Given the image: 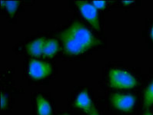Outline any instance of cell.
Masks as SVG:
<instances>
[{"label":"cell","instance_id":"obj_1","mask_svg":"<svg viewBox=\"0 0 153 115\" xmlns=\"http://www.w3.org/2000/svg\"><path fill=\"white\" fill-rule=\"evenodd\" d=\"M64 31L76 43L83 47L85 51L92 49V47L100 43V41L79 22H73L69 27Z\"/></svg>","mask_w":153,"mask_h":115},{"label":"cell","instance_id":"obj_2","mask_svg":"<svg viewBox=\"0 0 153 115\" xmlns=\"http://www.w3.org/2000/svg\"><path fill=\"white\" fill-rule=\"evenodd\" d=\"M109 85L117 89H130L136 86L137 81L128 72L119 69H111L108 72Z\"/></svg>","mask_w":153,"mask_h":115},{"label":"cell","instance_id":"obj_3","mask_svg":"<svg viewBox=\"0 0 153 115\" xmlns=\"http://www.w3.org/2000/svg\"><path fill=\"white\" fill-rule=\"evenodd\" d=\"M76 5L82 16L92 25L96 30H100L99 26V17L98 9L92 3L85 1H76Z\"/></svg>","mask_w":153,"mask_h":115},{"label":"cell","instance_id":"obj_4","mask_svg":"<svg viewBox=\"0 0 153 115\" xmlns=\"http://www.w3.org/2000/svg\"><path fill=\"white\" fill-rule=\"evenodd\" d=\"M52 73V66L49 63L38 60H32L29 64V74L35 80L44 79Z\"/></svg>","mask_w":153,"mask_h":115},{"label":"cell","instance_id":"obj_5","mask_svg":"<svg viewBox=\"0 0 153 115\" xmlns=\"http://www.w3.org/2000/svg\"><path fill=\"white\" fill-rule=\"evenodd\" d=\"M111 103L115 109L125 112L130 111L135 104V97L131 94H114L111 97Z\"/></svg>","mask_w":153,"mask_h":115},{"label":"cell","instance_id":"obj_6","mask_svg":"<svg viewBox=\"0 0 153 115\" xmlns=\"http://www.w3.org/2000/svg\"><path fill=\"white\" fill-rule=\"evenodd\" d=\"M92 104H92L86 90H83L78 94L76 102H75V106L76 108L82 109L87 114L90 111Z\"/></svg>","mask_w":153,"mask_h":115},{"label":"cell","instance_id":"obj_7","mask_svg":"<svg viewBox=\"0 0 153 115\" xmlns=\"http://www.w3.org/2000/svg\"><path fill=\"white\" fill-rule=\"evenodd\" d=\"M45 41L46 40L45 38H39L29 42L26 46L28 54L34 57H40L43 52V46Z\"/></svg>","mask_w":153,"mask_h":115},{"label":"cell","instance_id":"obj_8","mask_svg":"<svg viewBox=\"0 0 153 115\" xmlns=\"http://www.w3.org/2000/svg\"><path fill=\"white\" fill-rule=\"evenodd\" d=\"M59 49V44L57 40L53 38L48 39L45 41L44 44L42 55L45 57L52 58L57 54Z\"/></svg>","mask_w":153,"mask_h":115},{"label":"cell","instance_id":"obj_9","mask_svg":"<svg viewBox=\"0 0 153 115\" xmlns=\"http://www.w3.org/2000/svg\"><path fill=\"white\" fill-rule=\"evenodd\" d=\"M37 114L38 115H52V108L49 102L45 97L39 95L36 97Z\"/></svg>","mask_w":153,"mask_h":115},{"label":"cell","instance_id":"obj_10","mask_svg":"<svg viewBox=\"0 0 153 115\" xmlns=\"http://www.w3.org/2000/svg\"><path fill=\"white\" fill-rule=\"evenodd\" d=\"M144 107L149 108L153 104V81L148 85L144 92Z\"/></svg>","mask_w":153,"mask_h":115},{"label":"cell","instance_id":"obj_11","mask_svg":"<svg viewBox=\"0 0 153 115\" xmlns=\"http://www.w3.org/2000/svg\"><path fill=\"white\" fill-rule=\"evenodd\" d=\"M3 3L4 6L10 15H13L15 14V13L16 12L17 9H18L19 5V2H17V1H5V2H3Z\"/></svg>","mask_w":153,"mask_h":115},{"label":"cell","instance_id":"obj_12","mask_svg":"<svg viewBox=\"0 0 153 115\" xmlns=\"http://www.w3.org/2000/svg\"><path fill=\"white\" fill-rule=\"evenodd\" d=\"M92 4L97 9H103L105 7V1H93Z\"/></svg>","mask_w":153,"mask_h":115},{"label":"cell","instance_id":"obj_13","mask_svg":"<svg viewBox=\"0 0 153 115\" xmlns=\"http://www.w3.org/2000/svg\"><path fill=\"white\" fill-rule=\"evenodd\" d=\"M7 97H6V94H4L3 93H2L1 94V108H2V109H5V108H7Z\"/></svg>","mask_w":153,"mask_h":115},{"label":"cell","instance_id":"obj_14","mask_svg":"<svg viewBox=\"0 0 153 115\" xmlns=\"http://www.w3.org/2000/svg\"><path fill=\"white\" fill-rule=\"evenodd\" d=\"M88 115H99V112H98V111L96 110V107L94 106V104H92V108H91L90 111L88 112Z\"/></svg>","mask_w":153,"mask_h":115},{"label":"cell","instance_id":"obj_15","mask_svg":"<svg viewBox=\"0 0 153 115\" xmlns=\"http://www.w3.org/2000/svg\"><path fill=\"white\" fill-rule=\"evenodd\" d=\"M133 1H123V3L126 5V6H128V5H130V4L133 3Z\"/></svg>","mask_w":153,"mask_h":115},{"label":"cell","instance_id":"obj_16","mask_svg":"<svg viewBox=\"0 0 153 115\" xmlns=\"http://www.w3.org/2000/svg\"><path fill=\"white\" fill-rule=\"evenodd\" d=\"M150 36H151L152 39L153 40V25H152V29H151V32H150Z\"/></svg>","mask_w":153,"mask_h":115},{"label":"cell","instance_id":"obj_17","mask_svg":"<svg viewBox=\"0 0 153 115\" xmlns=\"http://www.w3.org/2000/svg\"><path fill=\"white\" fill-rule=\"evenodd\" d=\"M144 115H153V114H152L151 112H149V111H146V113H145Z\"/></svg>","mask_w":153,"mask_h":115},{"label":"cell","instance_id":"obj_18","mask_svg":"<svg viewBox=\"0 0 153 115\" xmlns=\"http://www.w3.org/2000/svg\"><path fill=\"white\" fill-rule=\"evenodd\" d=\"M63 115H68V114H63Z\"/></svg>","mask_w":153,"mask_h":115}]
</instances>
